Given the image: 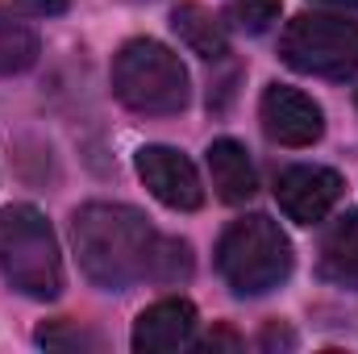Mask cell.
<instances>
[{"mask_svg":"<svg viewBox=\"0 0 358 354\" xmlns=\"http://www.w3.org/2000/svg\"><path fill=\"white\" fill-rule=\"evenodd\" d=\"M113 92L129 113L171 117L187 104V67L171 46L155 38H134L113 59Z\"/></svg>","mask_w":358,"mask_h":354,"instance_id":"obj_4","label":"cell"},{"mask_svg":"<svg viewBox=\"0 0 358 354\" xmlns=\"http://www.w3.org/2000/svg\"><path fill=\"white\" fill-rule=\"evenodd\" d=\"M321 275L358 292V213H342L321 238Z\"/></svg>","mask_w":358,"mask_h":354,"instance_id":"obj_11","label":"cell"},{"mask_svg":"<svg viewBox=\"0 0 358 354\" xmlns=\"http://www.w3.org/2000/svg\"><path fill=\"white\" fill-rule=\"evenodd\" d=\"M229 25L242 29V34H263L271 21L279 17V0H234L225 8Z\"/></svg>","mask_w":358,"mask_h":354,"instance_id":"obj_14","label":"cell"},{"mask_svg":"<svg viewBox=\"0 0 358 354\" xmlns=\"http://www.w3.org/2000/svg\"><path fill=\"white\" fill-rule=\"evenodd\" d=\"M34 59H38L34 25L8 8H0V76H17V71L34 67Z\"/></svg>","mask_w":358,"mask_h":354,"instance_id":"obj_13","label":"cell"},{"mask_svg":"<svg viewBox=\"0 0 358 354\" xmlns=\"http://www.w3.org/2000/svg\"><path fill=\"white\" fill-rule=\"evenodd\" d=\"M171 25H176L179 42L192 50V55H200V59H208V63H221L225 55H229V38H225V29H221V21L208 13V8H200V4H176V13H171Z\"/></svg>","mask_w":358,"mask_h":354,"instance_id":"obj_12","label":"cell"},{"mask_svg":"<svg viewBox=\"0 0 358 354\" xmlns=\"http://www.w3.org/2000/svg\"><path fill=\"white\" fill-rule=\"evenodd\" d=\"M134 163H138V176L159 204H167L176 213H192L204 204V183L196 176L192 159L179 155L176 146H142Z\"/></svg>","mask_w":358,"mask_h":354,"instance_id":"obj_6","label":"cell"},{"mask_svg":"<svg viewBox=\"0 0 358 354\" xmlns=\"http://www.w3.org/2000/svg\"><path fill=\"white\" fill-rule=\"evenodd\" d=\"M259 117H263V129H267L271 142L279 146H313L321 134H325V113L313 96H304L300 88H287V84H271L259 100Z\"/></svg>","mask_w":358,"mask_h":354,"instance_id":"obj_7","label":"cell"},{"mask_svg":"<svg viewBox=\"0 0 358 354\" xmlns=\"http://www.w3.org/2000/svg\"><path fill=\"white\" fill-rule=\"evenodd\" d=\"M342 196V176L329 171V167H313V163H300V167H287L283 176L275 179V200L279 208L300 221V225H313L321 221Z\"/></svg>","mask_w":358,"mask_h":354,"instance_id":"obj_8","label":"cell"},{"mask_svg":"<svg viewBox=\"0 0 358 354\" xmlns=\"http://www.w3.org/2000/svg\"><path fill=\"white\" fill-rule=\"evenodd\" d=\"M38 346H46V351H96L100 338L88 334V330L67 325V321H50V325L38 330Z\"/></svg>","mask_w":358,"mask_h":354,"instance_id":"obj_15","label":"cell"},{"mask_svg":"<svg viewBox=\"0 0 358 354\" xmlns=\"http://www.w3.org/2000/svg\"><path fill=\"white\" fill-rule=\"evenodd\" d=\"M279 55L292 71L346 80L358 71V21L338 13H300L279 38Z\"/></svg>","mask_w":358,"mask_h":354,"instance_id":"obj_5","label":"cell"},{"mask_svg":"<svg viewBox=\"0 0 358 354\" xmlns=\"http://www.w3.org/2000/svg\"><path fill=\"white\" fill-rule=\"evenodd\" d=\"M196 334V304L183 296L155 300L150 309L138 313L134 321V351L138 354H171L187 346Z\"/></svg>","mask_w":358,"mask_h":354,"instance_id":"obj_9","label":"cell"},{"mask_svg":"<svg viewBox=\"0 0 358 354\" xmlns=\"http://www.w3.org/2000/svg\"><path fill=\"white\" fill-rule=\"evenodd\" d=\"M317 4H329V8H358V0H317Z\"/></svg>","mask_w":358,"mask_h":354,"instance_id":"obj_17","label":"cell"},{"mask_svg":"<svg viewBox=\"0 0 358 354\" xmlns=\"http://www.w3.org/2000/svg\"><path fill=\"white\" fill-rule=\"evenodd\" d=\"M71 242H76L84 275L108 292H125L142 279L176 283L192 275L187 242L163 238L129 204H104V200L84 204L71 217Z\"/></svg>","mask_w":358,"mask_h":354,"instance_id":"obj_1","label":"cell"},{"mask_svg":"<svg viewBox=\"0 0 358 354\" xmlns=\"http://www.w3.org/2000/svg\"><path fill=\"white\" fill-rule=\"evenodd\" d=\"M21 4H29L34 13H63L67 8V0H21Z\"/></svg>","mask_w":358,"mask_h":354,"instance_id":"obj_16","label":"cell"},{"mask_svg":"<svg viewBox=\"0 0 358 354\" xmlns=\"http://www.w3.org/2000/svg\"><path fill=\"white\" fill-rule=\"evenodd\" d=\"M208 176H213V187L225 204H246L259 187V176H255V163H250L246 146L234 142V138H217L208 146Z\"/></svg>","mask_w":358,"mask_h":354,"instance_id":"obj_10","label":"cell"},{"mask_svg":"<svg viewBox=\"0 0 358 354\" xmlns=\"http://www.w3.org/2000/svg\"><path fill=\"white\" fill-rule=\"evenodd\" d=\"M0 275L29 300H55L63 292V259L55 229L34 204L0 208Z\"/></svg>","mask_w":358,"mask_h":354,"instance_id":"obj_2","label":"cell"},{"mask_svg":"<svg viewBox=\"0 0 358 354\" xmlns=\"http://www.w3.org/2000/svg\"><path fill=\"white\" fill-rule=\"evenodd\" d=\"M217 271L238 296H267L292 275V242L267 213L234 221L217 242Z\"/></svg>","mask_w":358,"mask_h":354,"instance_id":"obj_3","label":"cell"}]
</instances>
